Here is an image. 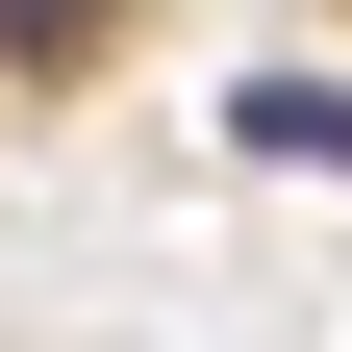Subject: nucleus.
Returning a JSON list of instances; mask_svg holds the SVG:
<instances>
[{"instance_id":"f03ea898","label":"nucleus","mask_w":352,"mask_h":352,"mask_svg":"<svg viewBox=\"0 0 352 352\" xmlns=\"http://www.w3.org/2000/svg\"><path fill=\"white\" fill-rule=\"evenodd\" d=\"M76 25H101V0H0V51H76Z\"/></svg>"},{"instance_id":"f257e3e1","label":"nucleus","mask_w":352,"mask_h":352,"mask_svg":"<svg viewBox=\"0 0 352 352\" xmlns=\"http://www.w3.org/2000/svg\"><path fill=\"white\" fill-rule=\"evenodd\" d=\"M227 126H252V151H277V176H352V76H252Z\"/></svg>"}]
</instances>
